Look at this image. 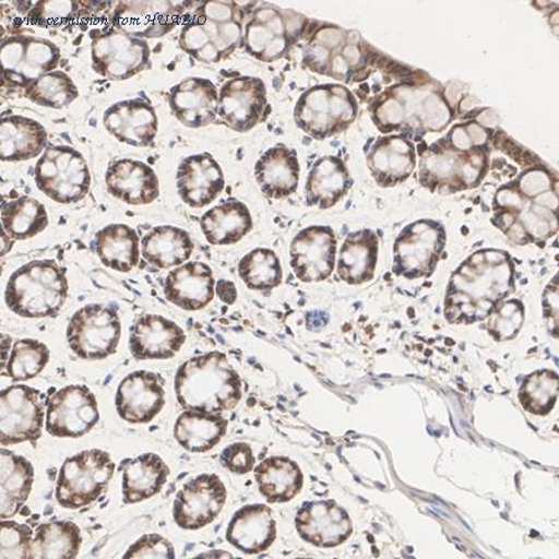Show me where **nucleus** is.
Wrapping results in <instances>:
<instances>
[{"label":"nucleus","instance_id":"nucleus-1","mask_svg":"<svg viewBox=\"0 0 559 559\" xmlns=\"http://www.w3.org/2000/svg\"><path fill=\"white\" fill-rule=\"evenodd\" d=\"M175 388L186 411L218 414L236 408L241 400L240 376L221 352L187 360L178 369Z\"/></svg>","mask_w":559,"mask_h":559},{"label":"nucleus","instance_id":"nucleus-6","mask_svg":"<svg viewBox=\"0 0 559 559\" xmlns=\"http://www.w3.org/2000/svg\"><path fill=\"white\" fill-rule=\"evenodd\" d=\"M35 182L52 201L70 204L84 200L92 175L85 158L75 148L53 146L45 151L36 164Z\"/></svg>","mask_w":559,"mask_h":559},{"label":"nucleus","instance_id":"nucleus-3","mask_svg":"<svg viewBox=\"0 0 559 559\" xmlns=\"http://www.w3.org/2000/svg\"><path fill=\"white\" fill-rule=\"evenodd\" d=\"M68 293L66 270L51 260H36L9 278L5 302L22 318H52L64 306Z\"/></svg>","mask_w":559,"mask_h":559},{"label":"nucleus","instance_id":"nucleus-45","mask_svg":"<svg viewBox=\"0 0 559 559\" xmlns=\"http://www.w3.org/2000/svg\"><path fill=\"white\" fill-rule=\"evenodd\" d=\"M520 401L525 409L545 416L555 407L558 396V376L551 371H540L526 378L521 386Z\"/></svg>","mask_w":559,"mask_h":559},{"label":"nucleus","instance_id":"nucleus-17","mask_svg":"<svg viewBox=\"0 0 559 559\" xmlns=\"http://www.w3.org/2000/svg\"><path fill=\"white\" fill-rule=\"evenodd\" d=\"M439 248L437 224L418 222L409 225L394 245V274L411 280L428 275L437 264Z\"/></svg>","mask_w":559,"mask_h":559},{"label":"nucleus","instance_id":"nucleus-9","mask_svg":"<svg viewBox=\"0 0 559 559\" xmlns=\"http://www.w3.org/2000/svg\"><path fill=\"white\" fill-rule=\"evenodd\" d=\"M5 86L28 88L34 81L56 70L61 59L58 45L28 35H14L2 44Z\"/></svg>","mask_w":559,"mask_h":559},{"label":"nucleus","instance_id":"nucleus-7","mask_svg":"<svg viewBox=\"0 0 559 559\" xmlns=\"http://www.w3.org/2000/svg\"><path fill=\"white\" fill-rule=\"evenodd\" d=\"M357 104L347 88L338 85L313 87L296 106L297 124L312 138L323 140L354 122Z\"/></svg>","mask_w":559,"mask_h":559},{"label":"nucleus","instance_id":"nucleus-23","mask_svg":"<svg viewBox=\"0 0 559 559\" xmlns=\"http://www.w3.org/2000/svg\"><path fill=\"white\" fill-rule=\"evenodd\" d=\"M104 124L112 136L134 147L151 146L158 131L155 108L140 98L108 107L104 115Z\"/></svg>","mask_w":559,"mask_h":559},{"label":"nucleus","instance_id":"nucleus-52","mask_svg":"<svg viewBox=\"0 0 559 559\" xmlns=\"http://www.w3.org/2000/svg\"><path fill=\"white\" fill-rule=\"evenodd\" d=\"M548 290V288H547ZM548 299L545 300V304H548V320L554 322V331L557 329V318H558V294L557 287L554 290H548L547 294Z\"/></svg>","mask_w":559,"mask_h":559},{"label":"nucleus","instance_id":"nucleus-51","mask_svg":"<svg viewBox=\"0 0 559 559\" xmlns=\"http://www.w3.org/2000/svg\"><path fill=\"white\" fill-rule=\"evenodd\" d=\"M216 295L219 296L223 302L233 305L238 297L237 287L228 282V280H221L218 285H216Z\"/></svg>","mask_w":559,"mask_h":559},{"label":"nucleus","instance_id":"nucleus-2","mask_svg":"<svg viewBox=\"0 0 559 559\" xmlns=\"http://www.w3.org/2000/svg\"><path fill=\"white\" fill-rule=\"evenodd\" d=\"M245 12L234 2H205L180 32L179 47L198 61L216 64L228 59L245 39Z\"/></svg>","mask_w":559,"mask_h":559},{"label":"nucleus","instance_id":"nucleus-8","mask_svg":"<svg viewBox=\"0 0 559 559\" xmlns=\"http://www.w3.org/2000/svg\"><path fill=\"white\" fill-rule=\"evenodd\" d=\"M121 330L116 310L103 305H87L72 316L68 328L69 346L80 358L105 359L119 346Z\"/></svg>","mask_w":559,"mask_h":559},{"label":"nucleus","instance_id":"nucleus-12","mask_svg":"<svg viewBox=\"0 0 559 559\" xmlns=\"http://www.w3.org/2000/svg\"><path fill=\"white\" fill-rule=\"evenodd\" d=\"M100 419L95 394L85 385H69L53 394L48 404L47 430L57 438L87 435Z\"/></svg>","mask_w":559,"mask_h":559},{"label":"nucleus","instance_id":"nucleus-24","mask_svg":"<svg viewBox=\"0 0 559 559\" xmlns=\"http://www.w3.org/2000/svg\"><path fill=\"white\" fill-rule=\"evenodd\" d=\"M108 192L131 205L155 202L159 197V180L155 170L140 160L114 162L106 173Z\"/></svg>","mask_w":559,"mask_h":559},{"label":"nucleus","instance_id":"nucleus-13","mask_svg":"<svg viewBox=\"0 0 559 559\" xmlns=\"http://www.w3.org/2000/svg\"><path fill=\"white\" fill-rule=\"evenodd\" d=\"M267 95L263 80L240 76L227 81L221 88L218 116L236 132H248L266 117Z\"/></svg>","mask_w":559,"mask_h":559},{"label":"nucleus","instance_id":"nucleus-14","mask_svg":"<svg viewBox=\"0 0 559 559\" xmlns=\"http://www.w3.org/2000/svg\"><path fill=\"white\" fill-rule=\"evenodd\" d=\"M227 501V489L218 476L205 474L183 486L177 495L174 518L185 530H200L212 524Z\"/></svg>","mask_w":559,"mask_h":559},{"label":"nucleus","instance_id":"nucleus-11","mask_svg":"<svg viewBox=\"0 0 559 559\" xmlns=\"http://www.w3.org/2000/svg\"><path fill=\"white\" fill-rule=\"evenodd\" d=\"M93 68L107 79L128 80L150 67L151 49L147 41L123 31H111L94 36Z\"/></svg>","mask_w":559,"mask_h":559},{"label":"nucleus","instance_id":"nucleus-37","mask_svg":"<svg viewBox=\"0 0 559 559\" xmlns=\"http://www.w3.org/2000/svg\"><path fill=\"white\" fill-rule=\"evenodd\" d=\"M261 495L272 503L290 501L302 488L300 467L290 459L269 457L255 468Z\"/></svg>","mask_w":559,"mask_h":559},{"label":"nucleus","instance_id":"nucleus-40","mask_svg":"<svg viewBox=\"0 0 559 559\" xmlns=\"http://www.w3.org/2000/svg\"><path fill=\"white\" fill-rule=\"evenodd\" d=\"M120 28L130 35L157 36L173 28V5L164 3H123L117 13Z\"/></svg>","mask_w":559,"mask_h":559},{"label":"nucleus","instance_id":"nucleus-49","mask_svg":"<svg viewBox=\"0 0 559 559\" xmlns=\"http://www.w3.org/2000/svg\"><path fill=\"white\" fill-rule=\"evenodd\" d=\"M173 544L159 535L144 536L132 545L124 558H175Z\"/></svg>","mask_w":559,"mask_h":559},{"label":"nucleus","instance_id":"nucleus-38","mask_svg":"<svg viewBox=\"0 0 559 559\" xmlns=\"http://www.w3.org/2000/svg\"><path fill=\"white\" fill-rule=\"evenodd\" d=\"M2 519L16 515L24 507L33 489L34 467L29 460L2 450Z\"/></svg>","mask_w":559,"mask_h":559},{"label":"nucleus","instance_id":"nucleus-33","mask_svg":"<svg viewBox=\"0 0 559 559\" xmlns=\"http://www.w3.org/2000/svg\"><path fill=\"white\" fill-rule=\"evenodd\" d=\"M227 430L228 420L219 414L186 411L176 423L175 437L187 452L205 453L221 443Z\"/></svg>","mask_w":559,"mask_h":559},{"label":"nucleus","instance_id":"nucleus-36","mask_svg":"<svg viewBox=\"0 0 559 559\" xmlns=\"http://www.w3.org/2000/svg\"><path fill=\"white\" fill-rule=\"evenodd\" d=\"M95 248L98 258L116 272L129 273L140 261V237L129 225H108L97 233Z\"/></svg>","mask_w":559,"mask_h":559},{"label":"nucleus","instance_id":"nucleus-41","mask_svg":"<svg viewBox=\"0 0 559 559\" xmlns=\"http://www.w3.org/2000/svg\"><path fill=\"white\" fill-rule=\"evenodd\" d=\"M83 538L69 521H53L36 528L31 558H75Z\"/></svg>","mask_w":559,"mask_h":559},{"label":"nucleus","instance_id":"nucleus-18","mask_svg":"<svg viewBox=\"0 0 559 559\" xmlns=\"http://www.w3.org/2000/svg\"><path fill=\"white\" fill-rule=\"evenodd\" d=\"M165 403L160 378L147 371L126 377L116 394L117 413L123 420L133 424L152 421L164 409Z\"/></svg>","mask_w":559,"mask_h":559},{"label":"nucleus","instance_id":"nucleus-27","mask_svg":"<svg viewBox=\"0 0 559 559\" xmlns=\"http://www.w3.org/2000/svg\"><path fill=\"white\" fill-rule=\"evenodd\" d=\"M300 165L296 153L275 146L264 153L255 166V178L265 197L283 200L295 193L299 185Z\"/></svg>","mask_w":559,"mask_h":559},{"label":"nucleus","instance_id":"nucleus-15","mask_svg":"<svg viewBox=\"0 0 559 559\" xmlns=\"http://www.w3.org/2000/svg\"><path fill=\"white\" fill-rule=\"evenodd\" d=\"M290 22L288 14L277 7H260L246 25L245 41L248 52L264 62L283 58L296 35Z\"/></svg>","mask_w":559,"mask_h":559},{"label":"nucleus","instance_id":"nucleus-47","mask_svg":"<svg viewBox=\"0 0 559 559\" xmlns=\"http://www.w3.org/2000/svg\"><path fill=\"white\" fill-rule=\"evenodd\" d=\"M33 531L29 526L14 521L3 520L2 538H0V557L31 558Z\"/></svg>","mask_w":559,"mask_h":559},{"label":"nucleus","instance_id":"nucleus-26","mask_svg":"<svg viewBox=\"0 0 559 559\" xmlns=\"http://www.w3.org/2000/svg\"><path fill=\"white\" fill-rule=\"evenodd\" d=\"M228 543L246 555H259L272 547L276 538L273 511L265 504H248L230 521Z\"/></svg>","mask_w":559,"mask_h":559},{"label":"nucleus","instance_id":"nucleus-43","mask_svg":"<svg viewBox=\"0 0 559 559\" xmlns=\"http://www.w3.org/2000/svg\"><path fill=\"white\" fill-rule=\"evenodd\" d=\"M49 359L50 350L41 342L32 338L16 341L2 367L3 376L11 377L14 382L33 380L43 372Z\"/></svg>","mask_w":559,"mask_h":559},{"label":"nucleus","instance_id":"nucleus-50","mask_svg":"<svg viewBox=\"0 0 559 559\" xmlns=\"http://www.w3.org/2000/svg\"><path fill=\"white\" fill-rule=\"evenodd\" d=\"M222 464L234 474L245 475L254 468L255 457L250 445L236 443L224 450Z\"/></svg>","mask_w":559,"mask_h":559},{"label":"nucleus","instance_id":"nucleus-48","mask_svg":"<svg viewBox=\"0 0 559 559\" xmlns=\"http://www.w3.org/2000/svg\"><path fill=\"white\" fill-rule=\"evenodd\" d=\"M85 7L76 2H40L33 8L29 20L40 26H59L74 21Z\"/></svg>","mask_w":559,"mask_h":559},{"label":"nucleus","instance_id":"nucleus-44","mask_svg":"<svg viewBox=\"0 0 559 559\" xmlns=\"http://www.w3.org/2000/svg\"><path fill=\"white\" fill-rule=\"evenodd\" d=\"M25 96L36 105L59 110L74 102L79 92L74 81L64 71H52L25 88Z\"/></svg>","mask_w":559,"mask_h":559},{"label":"nucleus","instance_id":"nucleus-46","mask_svg":"<svg viewBox=\"0 0 559 559\" xmlns=\"http://www.w3.org/2000/svg\"><path fill=\"white\" fill-rule=\"evenodd\" d=\"M524 323V306L518 300L502 302L489 316L488 329L498 341L515 337Z\"/></svg>","mask_w":559,"mask_h":559},{"label":"nucleus","instance_id":"nucleus-30","mask_svg":"<svg viewBox=\"0 0 559 559\" xmlns=\"http://www.w3.org/2000/svg\"><path fill=\"white\" fill-rule=\"evenodd\" d=\"M123 502L138 503L153 498L167 483L169 468L158 455L143 454L122 464Z\"/></svg>","mask_w":559,"mask_h":559},{"label":"nucleus","instance_id":"nucleus-35","mask_svg":"<svg viewBox=\"0 0 559 559\" xmlns=\"http://www.w3.org/2000/svg\"><path fill=\"white\" fill-rule=\"evenodd\" d=\"M194 245L191 236L170 225L152 229L142 239V255L158 269L180 266L192 257Z\"/></svg>","mask_w":559,"mask_h":559},{"label":"nucleus","instance_id":"nucleus-34","mask_svg":"<svg viewBox=\"0 0 559 559\" xmlns=\"http://www.w3.org/2000/svg\"><path fill=\"white\" fill-rule=\"evenodd\" d=\"M352 186L347 167L337 157L316 162L306 186L308 204L329 210L344 198Z\"/></svg>","mask_w":559,"mask_h":559},{"label":"nucleus","instance_id":"nucleus-21","mask_svg":"<svg viewBox=\"0 0 559 559\" xmlns=\"http://www.w3.org/2000/svg\"><path fill=\"white\" fill-rule=\"evenodd\" d=\"M178 192L191 209H204L219 197L225 187L223 169L210 153L182 160L177 174Z\"/></svg>","mask_w":559,"mask_h":559},{"label":"nucleus","instance_id":"nucleus-19","mask_svg":"<svg viewBox=\"0 0 559 559\" xmlns=\"http://www.w3.org/2000/svg\"><path fill=\"white\" fill-rule=\"evenodd\" d=\"M169 107L189 129L206 128L218 115L219 93L211 80L186 79L169 92Z\"/></svg>","mask_w":559,"mask_h":559},{"label":"nucleus","instance_id":"nucleus-42","mask_svg":"<svg viewBox=\"0 0 559 559\" xmlns=\"http://www.w3.org/2000/svg\"><path fill=\"white\" fill-rule=\"evenodd\" d=\"M238 273L251 290H273L282 284L283 269L275 252L258 248L240 260Z\"/></svg>","mask_w":559,"mask_h":559},{"label":"nucleus","instance_id":"nucleus-16","mask_svg":"<svg viewBox=\"0 0 559 559\" xmlns=\"http://www.w3.org/2000/svg\"><path fill=\"white\" fill-rule=\"evenodd\" d=\"M337 241L329 227H311L297 234L292 245V266L304 283H319L335 269Z\"/></svg>","mask_w":559,"mask_h":559},{"label":"nucleus","instance_id":"nucleus-53","mask_svg":"<svg viewBox=\"0 0 559 559\" xmlns=\"http://www.w3.org/2000/svg\"><path fill=\"white\" fill-rule=\"evenodd\" d=\"M328 322H329V318H328L326 313L320 312V311H314L309 314L308 329L316 331L323 326H326Z\"/></svg>","mask_w":559,"mask_h":559},{"label":"nucleus","instance_id":"nucleus-10","mask_svg":"<svg viewBox=\"0 0 559 559\" xmlns=\"http://www.w3.org/2000/svg\"><path fill=\"white\" fill-rule=\"evenodd\" d=\"M44 416V401L39 391L22 384L5 388L0 400L2 445L38 441L41 437Z\"/></svg>","mask_w":559,"mask_h":559},{"label":"nucleus","instance_id":"nucleus-20","mask_svg":"<svg viewBox=\"0 0 559 559\" xmlns=\"http://www.w3.org/2000/svg\"><path fill=\"white\" fill-rule=\"evenodd\" d=\"M296 527L308 543L319 547H336L352 535L348 513L333 501L306 503L297 513Z\"/></svg>","mask_w":559,"mask_h":559},{"label":"nucleus","instance_id":"nucleus-31","mask_svg":"<svg viewBox=\"0 0 559 559\" xmlns=\"http://www.w3.org/2000/svg\"><path fill=\"white\" fill-rule=\"evenodd\" d=\"M380 240L372 230L349 234L340 252L337 274L349 285L372 280L376 272Z\"/></svg>","mask_w":559,"mask_h":559},{"label":"nucleus","instance_id":"nucleus-25","mask_svg":"<svg viewBox=\"0 0 559 559\" xmlns=\"http://www.w3.org/2000/svg\"><path fill=\"white\" fill-rule=\"evenodd\" d=\"M212 269L200 261H191L170 272L166 278L165 295L169 302L186 311H198L209 306L214 297Z\"/></svg>","mask_w":559,"mask_h":559},{"label":"nucleus","instance_id":"nucleus-22","mask_svg":"<svg viewBox=\"0 0 559 559\" xmlns=\"http://www.w3.org/2000/svg\"><path fill=\"white\" fill-rule=\"evenodd\" d=\"M186 342V333L174 321L158 314H144L131 329L130 349L134 358L168 359L175 357Z\"/></svg>","mask_w":559,"mask_h":559},{"label":"nucleus","instance_id":"nucleus-4","mask_svg":"<svg viewBox=\"0 0 559 559\" xmlns=\"http://www.w3.org/2000/svg\"><path fill=\"white\" fill-rule=\"evenodd\" d=\"M512 270L503 265L493 272L457 273L450 284L445 314L455 323H473L488 319L496 306L512 290Z\"/></svg>","mask_w":559,"mask_h":559},{"label":"nucleus","instance_id":"nucleus-29","mask_svg":"<svg viewBox=\"0 0 559 559\" xmlns=\"http://www.w3.org/2000/svg\"><path fill=\"white\" fill-rule=\"evenodd\" d=\"M48 133L38 121L23 116H8L0 124V155L4 162L38 157L47 146Z\"/></svg>","mask_w":559,"mask_h":559},{"label":"nucleus","instance_id":"nucleus-32","mask_svg":"<svg viewBox=\"0 0 559 559\" xmlns=\"http://www.w3.org/2000/svg\"><path fill=\"white\" fill-rule=\"evenodd\" d=\"M204 237L213 246L237 245L252 229L248 206L237 200H229L214 206L201 218Z\"/></svg>","mask_w":559,"mask_h":559},{"label":"nucleus","instance_id":"nucleus-5","mask_svg":"<svg viewBox=\"0 0 559 559\" xmlns=\"http://www.w3.org/2000/svg\"><path fill=\"white\" fill-rule=\"evenodd\" d=\"M114 473L115 463L103 450H86L67 459L58 477V502L70 510L88 507L105 492Z\"/></svg>","mask_w":559,"mask_h":559},{"label":"nucleus","instance_id":"nucleus-39","mask_svg":"<svg viewBox=\"0 0 559 559\" xmlns=\"http://www.w3.org/2000/svg\"><path fill=\"white\" fill-rule=\"evenodd\" d=\"M2 224L9 239L26 240L47 228L49 218L40 202L24 195L15 201L3 202Z\"/></svg>","mask_w":559,"mask_h":559},{"label":"nucleus","instance_id":"nucleus-28","mask_svg":"<svg viewBox=\"0 0 559 559\" xmlns=\"http://www.w3.org/2000/svg\"><path fill=\"white\" fill-rule=\"evenodd\" d=\"M368 166L378 185L394 187L412 175L416 167V152L407 140L399 136L382 139L369 153Z\"/></svg>","mask_w":559,"mask_h":559}]
</instances>
